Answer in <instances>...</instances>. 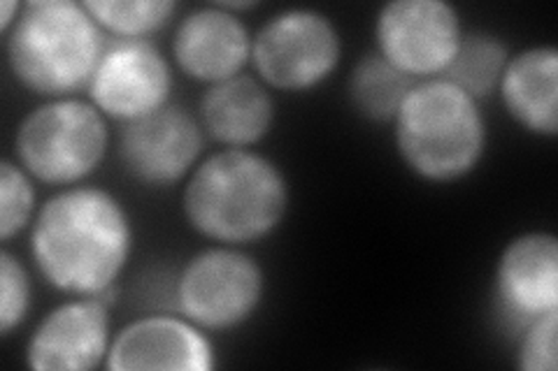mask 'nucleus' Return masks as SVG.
I'll return each instance as SVG.
<instances>
[{
	"label": "nucleus",
	"mask_w": 558,
	"mask_h": 371,
	"mask_svg": "<svg viewBox=\"0 0 558 371\" xmlns=\"http://www.w3.org/2000/svg\"><path fill=\"white\" fill-rule=\"evenodd\" d=\"M135 227L126 205L100 186L59 188L28 230V253L49 288L68 297L117 295Z\"/></svg>",
	"instance_id": "1"
},
{
	"label": "nucleus",
	"mask_w": 558,
	"mask_h": 371,
	"mask_svg": "<svg viewBox=\"0 0 558 371\" xmlns=\"http://www.w3.org/2000/svg\"><path fill=\"white\" fill-rule=\"evenodd\" d=\"M289 207L284 170L254 149L207 153L182 190V214L196 235L242 249L275 235Z\"/></svg>",
	"instance_id": "2"
},
{
	"label": "nucleus",
	"mask_w": 558,
	"mask_h": 371,
	"mask_svg": "<svg viewBox=\"0 0 558 371\" xmlns=\"http://www.w3.org/2000/svg\"><path fill=\"white\" fill-rule=\"evenodd\" d=\"M105 47L108 35L75 0H28L5 35L14 82L43 100L86 91Z\"/></svg>",
	"instance_id": "3"
},
{
	"label": "nucleus",
	"mask_w": 558,
	"mask_h": 371,
	"mask_svg": "<svg viewBox=\"0 0 558 371\" xmlns=\"http://www.w3.org/2000/svg\"><path fill=\"white\" fill-rule=\"evenodd\" d=\"M391 126L400 163L426 184L465 180L488 147L482 102L442 77L416 82Z\"/></svg>",
	"instance_id": "4"
},
{
	"label": "nucleus",
	"mask_w": 558,
	"mask_h": 371,
	"mask_svg": "<svg viewBox=\"0 0 558 371\" xmlns=\"http://www.w3.org/2000/svg\"><path fill=\"white\" fill-rule=\"evenodd\" d=\"M110 145V121L89 98H51L20 121L12 158L38 184L70 188L86 184L100 170Z\"/></svg>",
	"instance_id": "5"
},
{
	"label": "nucleus",
	"mask_w": 558,
	"mask_h": 371,
	"mask_svg": "<svg viewBox=\"0 0 558 371\" xmlns=\"http://www.w3.org/2000/svg\"><path fill=\"white\" fill-rule=\"evenodd\" d=\"M342 51L340 28L326 12L287 8L254 33L252 65L270 91L307 94L338 73Z\"/></svg>",
	"instance_id": "6"
},
{
	"label": "nucleus",
	"mask_w": 558,
	"mask_h": 371,
	"mask_svg": "<svg viewBox=\"0 0 558 371\" xmlns=\"http://www.w3.org/2000/svg\"><path fill=\"white\" fill-rule=\"evenodd\" d=\"M266 284V270L242 246L213 244L184 262L174 307L205 332H231L258 313Z\"/></svg>",
	"instance_id": "7"
},
{
	"label": "nucleus",
	"mask_w": 558,
	"mask_h": 371,
	"mask_svg": "<svg viewBox=\"0 0 558 371\" xmlns=\"http://www.w3.org/2000/svg\"><path fill=\"white\" fill-rule=\"evenodd\" d=\"M463 20L447 0H389L375 16V51L414 82L442 77L463 38Z\"/></svg>",
	"instance_id": "8"
},
{
	"label": "nucleus",
	"mask_w": 558,
	"mask_h": 371,
	"mask_svg": "<svg viewBox=\"0 0 558 371\" xmlns=\"http://www.w3.org/2000/svg\"><path fill=\"white\" fill-rule=\"evenodd\" d=\"M205 131L196 114L168 104L117 133V158L140 186L161 190L184 184L205 158Z\"/></svg>",
	"instance_id": "9"
},
{
	"label": "nucleus",
	"mask_w": 558,
	"mask_h": 371,
	"mask_svg": "<svg viewBox=\"0 0 558 371\" xmlns=\"http://www.w3.org/2000/svg\"><path fill=\"white\" fill-rule=\"evenodd\" d=\"M172 63L154 40H108L86 88L98 112L126 126L170 104Z\"/></svg>",
	"instance_id": "10"
},
{
	"label": "nucleus",
	"mask_w": 558,
	"mask_h": 371,
	"mask_svg": "<svg viewBox=\"0 0 558 371\" xmlns=\"http://www.w3.org/2000/svg\"><path fill=\"white\" fill-rule=\"evenodd\" d=\"M114 295L70 297L43 316L24 348L33 371L105 369L114 339L110 305Z\"/></svg>",
	"instance_id": "11"
},
{
	"label": "nucleus",
	"mask_w": 558,
	"mask_h": 371,
	"mask_svg": "<svg viewBox=\"0 0 558 371\" xmlns=\"http://www.w3.org/2000/svg\"><path fill=\"white\" fill-rule=\"evenodd\" d=\"M494 297L514 330L558 311V237L549 230H526L505 244L494 270Z\"/></svg>",
	"instance_id": "12"
},
{
	"label": "nucleus",
	"mask_w": 558,
	"mask_h": 371,
	"mask_svg": "<svg viewBox=\"0 0 558 371\" xmlns=\"http://www.w3.org/2000/svg\"><path fill=\"white\" fill-rule=\"evenodd\" d=\"M105 369L213 371L217 369V348L209 332L182 313H149L114 332Z\"/></svg>",
	"instance_id": "13"
},
{
	"label": "nucleus",
	"mask_w": 558,
	"mask_h": 371,
	"mask_svg": "<svg viewBox=\"0 0 558 371\" xmlns=\"http://www.w3.org/2000/svg\"><path fill=\"white\" fill-rule=\"evenodd\" d=\"M250 26L221 3L191 8L172 30L170 57L182 73L205 86L244 75L252 63Z\"/></svg>",
	"instance_id": "14"
},
{
	"label": "nucleus",
	"mask_w": 558,
	"mask_h": 371,
	"mask_svg": "<svg viewBox=\"0 0 558 371\" xmlns=\"http://www.w3.org/2000/svg\"><path fill=\"white\" fill-rule=\"evenodd\" d=\"M196 116L205 135L223 149H252L270 135L277 110L264 82L238 75L207 86Z\"/></svg>",
	"instance_id": "15"
},
{
	"label": "nucleus",
	"mask_w": 558,
	"mask_h": 371,
	"mask_svg": "<svg viewBox=\"0 0 558 371\" xmlns=\"http://www.w3.org/2000/svg\"><path fill=\"white\" fill-rule=\"evenodd\" d=\"M505 112L539 139L558 135V49L531 45L510 57L498 86Z\"/></svg>",
	"instance_id": "16"
},
{
	"label": "nucleus",
	"mask_w": 558,
	"mask_h": 371,
	"mask_svg": "<svg viewBox=\"0 0 558 371\" xmlns=\"http://www.w3.org/2000/svg\"><path fill=\"white\" fill-rule=\"evenodd\" d=\"M416 82L400 73L377 51L363 54L349 73L347 96L359 116L373 123H391Z\"/></svg>",
	"instance_id": "17"
},
{
	"label": "nucleus",
	"mask_w": 558,
	"mask_h": 371,
	"mask_svg": "<svg viewBox=\"0 0 558 371\" xmlns=\"http://www.w3.org/2000/svg\"><path fill=\"white\" fill-rule=\"evenodd\" d=\"M512 57L510 47L488 30H465L442 79L459 86L477 102L498 94V86Z\"/></svg>",
	"instance_id": "18"
},
{
	"label": "nucleus",
	"mask_w": 558,
	"mask_h": 371,
	"mask_svg": "<svg viewBox=\"0 0 558 371\" xmlns=\"http://www.w3.org/2000/svg\"><path fill=\"white\" fill-rule=\"evenodd\" d=\"M84 5L112 40H149L180 10L174 0H84Z\"/></svg>",
	"instance_id": "19"
},
{
	"label": "nucleus",
	"mask_w": 558,
	"mask_h": 371,
	"mask_svg": "<svg viewBox=\"0 0 558 371\" xmlns=\"http://www.w3.org/2000/svg\"><path fill=\"white\" fill-rule=\"evenodd\" d=\"M33 176L14 161L3 158L0 161V239L10 246L14 237L31 230L38 217V188Z\"/></svg>",
	"instance_id": "20"
},
{
	"label": "nucleus",
	"mask_w": 558,
	"mask_h": 371,
	"mask_svg": "<svg viewBox=\"0 0 558 371\" xmlns=\"http://www.w3.org/2000/svg\"><path fill=\"white\" fill-rule=\"evenodd\" d=\"M33 309V281L20 256L8 246L0 251V337H12Z\"/></svg>",
	"instance_id": "21"
},
{
	"label": "nucleus",
	"mask_w": 558,
	"mask_h": 371,
	"mask_svg": "<svg viewBox=\"0 0 558 371\" xmlns=\"http://www.w3.org/2000/svg\"><path fill=\"white\" fill-rule=\"evenodd\" d=\"M517 367L521 371L558 369V311L539 316L519 330Z\"/></svg>",
	"instance_id": "22"
},
{
	"label": "nucleus",
	"mask_w": 558,
	"mask_h": 371,
	"mask_svg": "<svg viewBox=\"0 0 558 371\" xmlns=\"http://www.w3.org/2000/svg\"><path fill=\"white\" fill-rule=\"evenodd\" d=\"M22 8L24 3H20V0H3V3H0V33L10 35V30L20 22Z\"/></svg>",
	"instance_id": "23"
}]
</instances>
